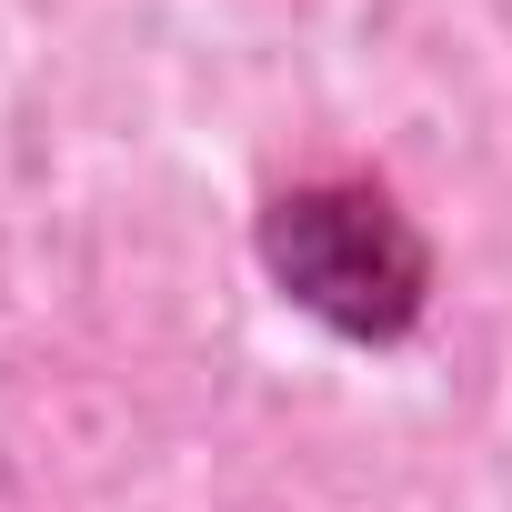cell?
Wrapping results in <instances>:
<instances>
[{"label": "cell", "instance_id": "6da1fadb", "mask_svg": "<svg viewBox=\"0 0 512 512\" xmlns=\"http://www.w3.org/2000/svg\"><path fill=\"white\" fill-rule=\"evenodd\" d=\"M262 262H272V282H282L302 312H322L332 332H362V342L412 332L422 282H432L422 231H412L382 191H362V181L282 191L272 221H262Z\"/></svg>", "mask_w": 512, "mask_h": 512}]
</instances>
